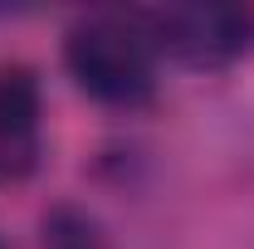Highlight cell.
Instances as JSON below:
<instances>
[{
  "mask_svg": "<svg viewBox=\"0 0 254 249\" xmlns=\"http://www.w3.org/2000/svg\"><path fill=\"white\" fill-rule=\"evenodd\" d=\"M64 68L73 88L113 113H142L157 103L161 59L137 10H88L64 30Z\"/></svg>",
  "mask_w": 254,
  "mask_h": 249,
  "instance_id": "obj_1",
  "label": "cell"
},
{
  "mask_svg": "<svg viewBox=\"0 0 254 249\" xmlns=\"http://www.w3.org/2000/svg\"><path fill=\"white\" fill-rule=\"evenodd\" d=\"M137 20L157 59L190 73H225L254 49V10L245 5H152Z\"/></svg>",
  "mask_w": 254,
  "mask_h": 249,
  "instance_id": "obj_2",
  "label": "cell"
},
{
  "mask_svg": "<svg viewBox=\"0 0 254 249\" xmlns=\"http://www.w3.org/2000/svg\"><path fill=\"white\" fill-rule=\"evenodd\" d=\"M44 161V88L30 63H0V186L30 181Z\"/></svg>",
  "mask_w": 254,
  "mask_h": 249,
  "instance_id": "obj_3",
  "label": "cell"
},
{
  "mask_svg": "<svg viewBox=\"0 0 254 249\" xmlns=\"http://www.w3.org/2000/svg\"><path fill=\"white\" fill-rule=\"evenodd\" d=\"M39 249H113V235L88 205L54 200L39 215Z\"/></svg>",
  "mask_w": 254,
  "mask_h": 249,
  "instance_id": "obj_4",
  "label": "cell"
},
{
  "mask_svg": "<svg viewBox=\"0 0 254 249\" xmlns=\"http://www.w3.org/2000/svg\"><path fill=\"white\" fill-rule=\"evenodd\" d=\"M0 249H10V245H5V235H0Z\"/></svg>",
  "mask_w": 254,
  "mask_h": 249,
  "instance_id": "obj_5",
  "label": "cell"
}]
</instances>
